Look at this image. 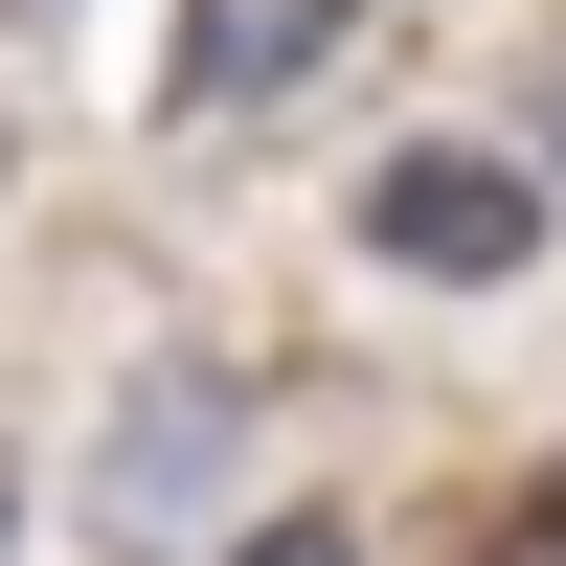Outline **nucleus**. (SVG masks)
I'll return each instance as SVG.
<instances>
[{"instance_id": "4", "label": "nucleus", "mask_w": 566, "mask_h": 566, "mask_svg": "<svg viewBox=\"0 0 566 566\" xmlns=\"http://www.w3.org/2000/svg\"><path fill=\"white\" fill-rule=\"evenodd\" d=\"M227 566H363V522H250Z\"/></svg>"}, {"instance_id": "2", "label": "nucleus", "mask_w": 566, "mask_h": 566, "mask_svg": "<svg viewBox=\"0 0 566 566\" xmlns=\"http://www.w3.org/2000/svg\"><path fill=\"white\" fill-rule=\"evenodd\" d=\"M227 453H250V386H227V363H136L114 431H91V522H114V544H205Z\"/></svg>"}, {"instance_id": "7", "label": "nucleus", "mask_w": 566, "mask_h": 566, "mask_svg": "<svg viewBox=\"0 0 566 566\" xmlns=\"http://www.w3.org/2000/svg\"><path fill=\"white\" fill-rule=\"evenodd\" d=\"M544 181H566V114H544Z\"/></svg>"}, {"instance_id": "3", "label": "nucleus", "mask_w": 566, "mask_h": 566, "mask_svg": "<svg viewBox=\"0 0 566 566\" xmlns=\"http://www.w3.org/2000/svg\"><path fill=\"white\" fill-rule=\"evenodd\" d=\"M340 23H363V0H205V23H181V69H159V114H250V91L317 69Z\"/></svg>"}, {"instance_id": "1", "label": "nucleus", "mask_w": 566, "mask_h": 566, "mask_svg": "<svg viewBox=\"0 0 566 566\" xmlns=\"http://www.w3.org/2000/svg\"><path fill=\"white\" fill-rule=\"evenodd\" d=\"M363 250L431 272V295H499V272L544 250V159H499V136H408V159H363Z\"/></svg>"}, {"instance_id": "5", "label": "nucleus", "mask_w": 566, "mask_h": 566, "mask_svg": "<svg viewBox=\"0 0 566 566\" xmlns=\"http://www.w3.org/2000/svg\"><path fill=\"white\" fill-rule=\"evenodd\" d=\"M499 566H566V522H544V544H499Z\"/></svg>"}, {"instance_id": "6", "label": "nucleus", "mask_w": 566, "mask_h": 566, "mask_svg": "<svg viewBox=\"0 0 566 566\" xmlns=\"http://www.w3.org/2000/svg\"><path fill=\"white\" fill-rule=\"evenodd\" d=\"M0 544H23V476H0Z\"/></svg>"}]
</instances>
